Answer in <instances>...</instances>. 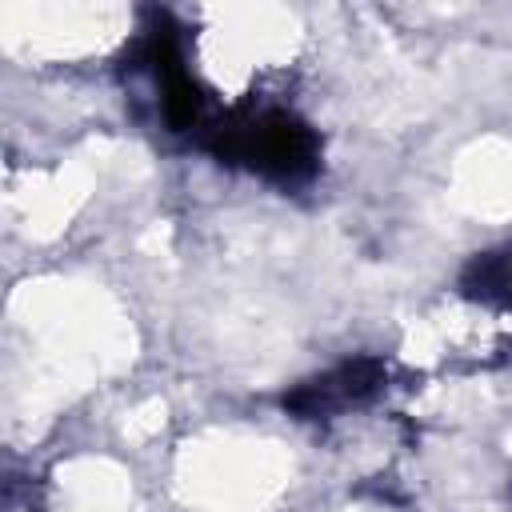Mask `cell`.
<instances>
[{
    "mask_svg": "<svg viewBox=\"0 0 512 512\" xmlns=\"http://www.w3.org/2000/svg\"><path fill=\"white\" fill-rule=\"evenodd\" d=\"M392 388V364L384 356H348L280 396V408L304 424H328L376 404Z\"/></svg>",
    "mask_w": 512,
    "mask_h": 512,
    "instance_id": "obj_3",
    "label": "cell"
},
{
    "mask_svg": "<svg viewBox=\"0 0 512 512\" xmlns=\"http://www.w3.org/2000/svg\"><path fill=\"white\" fill-rule=\"evenodd\" d=\"M200 152H208L224 168L252 172L276 188H304L320 176V132L312 120H304L288 104L272 100H240L212 116L204 136L196 140Z\"/></svg>",
    "mask_w": 512,
    "mask_h": 512,
    "instance_id": "obj_1",
    "label": "cell"
},
{
    "mask_svg": "<svg viewBox=\"0 0 512 512\" xmlns=\"http://www.w3.org/2000/svg\"><path fill=\"white\" fill-rule=\"evenodd\" d=\"M128 72L148 76L156 92V112L164 132L188 136L192 144L204 136L212 116L220 112L212 104V92L200 84L184 56V28L172 20V12H148L140 24V36L128 48Z\"/></svg>",
    "mask_w": 512,
    "mask_h": 512,
    "instance_id": "obj_2",
    "label": "cell"
},
{
    "mask_svg": "<svg viewBox=\"0 0 512 512\" xmlns=\"http://www.w3.org/2000/svg\"><path fill=\"white\" fill-rule=\"evenodd\" d=\"M456 288H460L464 300H472L480 308L512 312V240L468 256V264L460 268Z\"/></svg>",
    "mask_w": 512,
    "mask_h": 512,
    "instance_id": "obj_4",
    "label": "cell"
}]
</instances>
